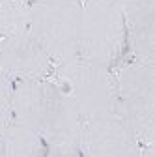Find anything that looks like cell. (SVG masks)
<instances>
[{"instance_id":"obj_7","label":"cell","mask_w":155,"mask_h":157,"mask_svg":"<svg viewBox=\"0 0 155 157\" xmlns=\"http://www.w3.org/2000/svg\"><path fill=\"white\" fill-rule=\"evenodd\" d=\"M0 69L11 81H36L49 78L54 64L26 32L0 39Z\"/></svg>"},{"instance_id":"obj_13","label":"cell","mask_w":155,"mask_h":157,"mask_svg":"<svg viewBox=\"0 0 155 157\" xmlns=\"http://www.w3.org/2000/svg\"><path fill=\"white\" fill-rule=\"evenodd\" d=\"M58 157H84L81 151H60Z\"/></svg>"},{"instance_id":"obj_4","label":"cell","mask_w":155,"mask_h":157,"mask_svg":"<svg viewBox=\"0 0 155 157\" xmlns=\"http://www.w3.org/2000/svg\"><path fill=\"white\" fill-rule=\"evenodd\" d=\"M28 34L54 66L81 54V4L32 2Z\"/></svg>"},{"instance_id":"obj_14","label":"cell","mask_w":155,"mask_h":157,"mask_svg":"<svg viewBox=\"0 0 155 157\" xmlns=\"http://www.w3.org/2000/svg\"><path fill=\"white\" fill-rule=\"evenodd\" d=\"M30 2H77V4H82L84 0H30Z\"/></svg>"},{"instance_id":"obj_12","label":"cell","mask_w":155,"mask_h":157,"mask_svg":"<svg viewBox=\"0 0 155 157\" xmlns=\"http://www.w3.org/2000/svg\"><path fill=\"white\" fill-rule=\"evenodd\" d=\"M140 157H155V151H153V144H146V146H142Z\"/></svg>"},{"instance_id":"obj_11","label":"cell","mask_w":155,"mask_h":157,"mask_svg":"<svg viewBox=\"0 0 155 157\" xmlns=\"http://www.w3.org/2000/svg\"><path fill=\"white\" fill-rule=\"evenodd\" d=\"M13 122V81L0 69V133Z\"/></svg>"},{"instance_id":"obj_15","label":"cell","mask_w":155,"mask_h":157,"mask_svg":"<svg viewBox=\"0 0 155 157\" xmlns=\"http://www.w3.org/2000/svg\"><path fill=\"white\" fill-rule=\"evenodd\" d=\"M0 157H6V151H4V140H2V135H0Z\"/></svg>"},{"instance_id":"obj_10","label":"cell","mask_w":155,"mask_h":157,"mask_svg":"<svg viewBox=\"0 0 155 157\" xmlns=\"http://www.w3.org/2000/svg\"><path fill=\"white\" fill-rule=\"evenodd\" d=\"M30 0H0V39L28 32Z\"/></svg>"},{"instance_id":"obj_1","label":"cell","mask_w":155,"mask_h":157,"mask_svg":"<svg viewBox=\"0 0 155 157\" xmlns=\"http://www.w3.org/2000/svg\"><path fill=\"white\" fill-rule=\"evenodd\" d=\"M13 122L41 135L56 151H81L84 118L51 77L13 81Z\"/></svg>"},{"instance_id":"obj_8","label":"cell","mask_w":155,"mask_h":157,"mask_svg":"<svg viewBox=\"0 0 155 157\" xmlns=\"http://www.w3.org/2000/svg\"><path fill=\"white\" fill-rule=\"evenodd\" d=\"M125 19L129 60L155 64V6L153 0H120Z\"/></svg>"},{"instance_id":"obj_6","label":"cell","mask_w":155,"mask_h":157,"mask_svg":"<svg viewBox=\"0 0 155 157\" xmlns=\"http://www.w3.org/2000/svg\"><path fill=\"white\" fill-rule=\"evenodd\" d=\"M142 144L118 114L84 122L81 153L84 157H140Z\"/></svg>"},{"instance_id":"obj_2","label":"cell","mask_w":155,"mask_h":157,"mask_svg":"<svg viewBox=\"0 0 155 157\" xmlns=\"http://www.w3.org/2000/svg\"><path fill=\"white\" fill-rule=\"evenodd\" d=\"M81 58L110 71L129 62V43L120 0L81 4Z\"/></svg>"},{"instance_id":"obj_5","label":"cell","mask_w":155,"mask_h":157,"mask_svg":"<svg viewBox=\"0 0 155 157\" xmlns=\"http://www.w3.org/2000/svg\"><path fill=\"white\" fill-rule=\"evenodd\" d=\"M118 116L146 146L155 139V64L129 60L116 69Z\"/></svg>"},{"instance_id":"obj_9","label":"cell","mask_w":155,"mask_h":157,"mask_svg":"<svg viewBox=\"0 0 155 157\" xmlns=\"http://www.w3.org/2000/svg\"><path fill=\"white\" fill-rule=\"evenodd\" d=\"M6 157H58V153L41 135L30 127L11 122L2 133Z\"/></svg>"},{"instance_id":"obj_3","label":"cell","mask_w":155,"mask_h":157,"mask_svg":"<svg viewBox=\"0 0 155 157\" xmlns=\"http://www.w3.org/2000/svg\"><path fill=\"white\" fill-rule=\"evenodd\" d=\"M51 78L67 92L84 122L118 114V86L114 71L79 56L54 66Z\"/></svg>"}]
</instances>
